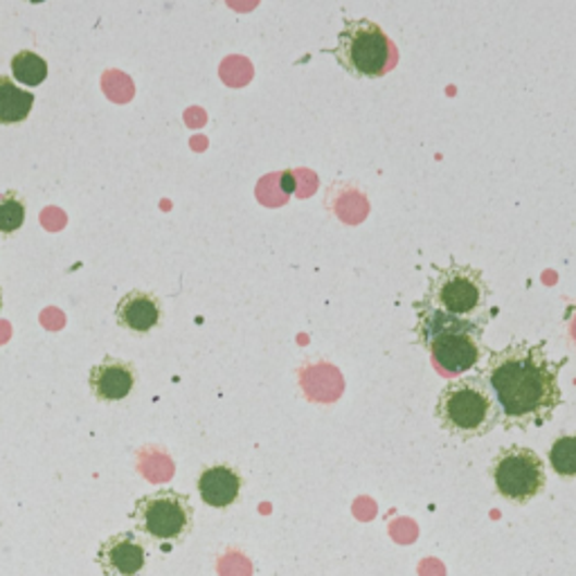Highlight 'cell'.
Here are the masks:
<instances>
[{
  "mask_svg": "<svg viewBox=\"0 0 576 576\" xmlns=\"http://www.w3.org/2000/svg\"><path fill=\"white\" fill-rule=\"evenodd\" d=\"M284 189H286V192H293V183H291V176H289V174L284 176Z\"/></svg>",
  "mask_w": 576,
  "mask_h": 576,
  "instance_id": "2e32d148",
  "label": "cell"
},
{
  "mask_svg": "<svg viewBox=\"0 0 576 576\" xmlns=\"http://www.w3.org/2000/svg\"><path fill=\"white\" fill-rule=\"evenodd\" d=\"M128 518L133 520V531L143 536L149 546L172 552L192 536L196 512L187 493L158 489L135 500Z\"/></svg>",
  "mask_w": 576,
  "mask_h": 576,
  "instance_id": "277c9868",
  "label": "cell"
},
{
  "mask_svg": "<svg viewBox=\"0 0 576 576\" xmlns=\"http://www.w3.org/2000/svg\"><path fill=\"white\" fill-rule=\"evenodd\" d=\"M563 360H552L548 343H512L504 350L489 354L482 379L491 388L500 413L502 426L534 428L552 421L559 405L563 403L559 371Z\"/></svg>",
  "mask_w": 576,
  "mask_h": 576,
  "instance_id": "6da1fadb",
  "label": "cell"
},
{
  "mask_svg": "<svg viewBox=\"0 0 576 576\" xmlns=\"http://www.w3.org/2000/svg\"><path fill=\"white\" fill-rule=\"evenodd\" d=\"M415 311L417 343L428 350L437 367H442L446 375H464V371L476 367L487 354L485 329L489 316L457 318L432 307L426 299L415 302Z\"/></svg>",
  "mask_w": 576,
  "mask_h": 576,
  "instance_id": "7a4b0ae2",
  "label": "cell"
},
{
  "mask_svg": "<svg viewBox=\"0 0 576 576\" xmlns=\"http://www.w3.org/2000/svg\"><path fill=\"white\" fill-rule=\"evenodd\" d=\"M550 466L563 480L576 478V432L559 434L550 449Z\"/></svg>",
  "mask_w": 576,
  "mask_h": 576,
  "instance_id": "9a60e30c",
  "label": "cell"
},
{
  "mask_svg": "<svg viewBox=\"0 0 576 576\" xmlns=\"http://www.w3.org/2000/svg\"><path fill=\"white\" fill-rule=\"evenodd\" d=\"M343 71L356 79H379L396 63L392 39L369 19H345L338 46L331 50Z\"/></svg>",
  "mask_w": 576,
  "mask_h": 576,
  "instance_id": "5b68a950",
  "label": "cell"
},
{
  "mask_svg": "<svg viewBox=\"0 0 576 576\" xmlns=\"http://www.w3.org/2000/svg\"><path fill=\"white\" fill-rule=\"evenodd\" d=\"M489 473L498 495L512 504H529L548 485L546 462L536 451L518 444L500 449Z\"/></svg>",
  "mask_w": 576,
  "mask_h": 576,
  "instance_id": "52a82bcc",
  "label": "cell"
},
{
  "mask_svg": "<svg viewBox=\"0 0 576 576\" xmlns=\"http://www.w3.org/2000/svg\"><path fill=\"white\" fill-rule=\"evenodd\" d=\"M34 93L23 90L10 75H0V126H14L29 118Z\"/></svg>",
  "mask_w": 576,
  "mask_h": 576,
  "instance_id": "7c38bea8",
  "label": "cell"
},
{
  "mask_svg": "<svg viewBox=\"0 0 576 576\" xmlns=\"http://www.w3.org/2000/svg\"><path fill=\"white\" fill-rule=\"evenodd\" d=\"M10 68H12V79L29 88H37L48 79V61L34 50H19L12 57Z\"/></svg>",
  "mask_w": 576,
  "mask_h": 576,
  "instance_id": "4fadbf2b",
  "label": "cell"
},
{
  "mask_svg": "<svg viewBox=\"0 0 576 576\" xmlns=\"http://www.w3.org/2000/svg\"><path fill=\"white\" fill-rule=\"evenodd\" d=\"M434 270L437 273L428 284V295L424 297L426 302L457 318H480V314L487 316L485 309L491 297V289L480 268L451 259L446 268Z\"/></svg>",
  "mask_w": 576,
  "mask_h": 576,
  "instance_id": "8992f818",
  "label": "cell"
},
{
  "mask_svg": "<svg viewBox=\"0 0 576 576\" xmlns=\"http://www.w3.org/2000/svg\"><path fill=\"white\" fill-rule=\"evenodd\" d=\"M93 561L101 576H143L149 567V543L135 531H115L101 540Z\"/></svg>",
  "mask_w": 576,
  "mask_h": 576,
  "instance_id": "ba28073f",
  "label": "cell"
},
{
  "mask_svg": "<svg viewBox=\"0 0 576 576\" xmlns=\"http://www.w3.org/2000/svg\"><path fill=\"white\" fill-rule=\"evenodd\" d=\"M434 419L446 434L470 442L487 437L502 424L500 405L482 377H464L451 381L437 396Z\"/></svg>",
  "mask_w": 576,
  "mask_h": 576,
  "instance_id": "3957f363",
  "label": "cell"
},
{
  "mask_svg": "<svg viewBox=\"0 0 576 576\" xmlns=\"http://www.w3.org/2000/svg\"><path fill=\"white\" fill-rule=\"evenodd\" d=\"M3 299H5V293H3V286H0V311H3Z\"/></svg>",
  "mask_w": 576,
  "mask_h": 576,
  "instance_id": "e0dca14e",
  "label": "cell"
},
{
  "mask_svg": "<svg viewBox=\"0 0 576 576\" xmlns=\"http://www.w3.org/2000/svg\"><path fill=\"white\" fill-rule=\"evenodd\" d=\"M27 219V200L21 192L8 189L0 192V236L8 240V236L16 234Z\"/></svg>",
  "mask_w": 576,
  "mask_h": 576,
  "instance_id": "5bb4252c",
  "label": "cell"
},
{
  "mask_svg": "<svg viewBox=\"0 0 576 576\" xmlns=\"http://www.w3.org/2000/svg\"><path fill=\"white\" fill-rule=\"evenodd\" d=\"M135 383H138V369L126 358L105 356L97 360L88 371L90 394L99 403H120L124 401Z\"/></svg>",
  "mask_w": 576,
  "mask_h": 576,
  "instance_id": "9c48e42d",
  "label": "cell"
},
{
  "mask_svg": "<svg viewBox=\"0 0 576 576\" xmlns=\"http://www.w3.org/2000/svg\"><path fill=\"white\" fill-rule=\"evenodd\" d=\"M164 318L162 299L147 289H131L120 297L115 307V322L133 335H147L160 327Z\"/></svg>",
  "mask_w": 576,
  "mask_h": 576,
  "instance_id": "30bf717a",
  "label": "cell"
},
{
  "mask_svg": "<svg viewBox=\"0 0 576 576\" xmlns=\"http://www.w3.org/2000/svg\"><path fill=\"white\" fill-rule=\"evenodd\" d=\"M196 489L203 504L212 506V510H230L242 498L244 478L230 464H212L198 473Z\"/></svg>",
  "mask_w": 576,
  "mask_h": 576,
  "instance_id": "8fae6325",
  "label": "cell"
}]
</instances>
